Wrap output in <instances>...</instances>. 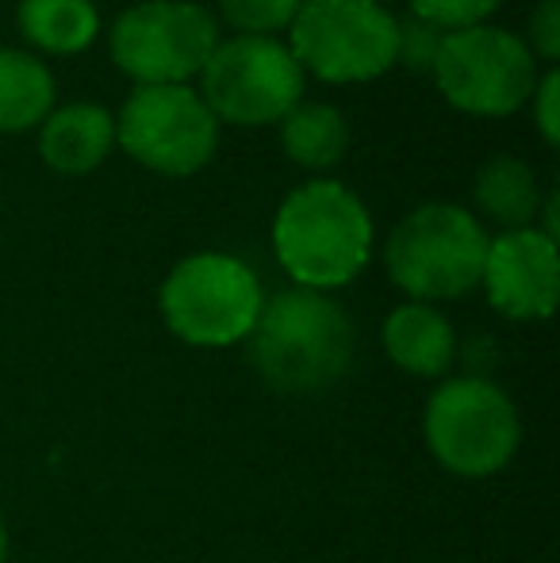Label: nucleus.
<instances>
[{"mask_svg":"<svg viewBox=\"0 0 560 563\" xmlns=\"http://www.w3.org/2000/svg\"><path fill=\"white\" fill-rule=\"evenodd\" d=\"M358 327L338 299L288 288L262 303L246 338L250 368L265 387L284 395H319L350 372Z\"/></svg>","mask_w":560,"mask_h":563,"instance_id":"nucleus-1","label":"nucleus"},{"mask_svg":"<svg viewBox=\"0 0 560 563\" xmlns=\"http://www.w3.org/2000/svg\"><path fill=\"white\" fill-rule=\"evenodd\" d=\"M273 253L296 288L330 296L358 280L373 257L369 208L342 180H307L273 216Z\"/></svg>","mask_w":560,"mask_h":563,"instance_id":"nucleus-2","label":"nucleus"},{"mask_svg":"<svg viewBox=\"0 0 560 563\" xmlns=\"http://www.w3.org/2000/svg\"><path fill=\"white\" fill-rule=\"evenodd\" d=\"M422 445L457 479H492L523 445V418L487 376H446L426 399Z\"/></svg>","mask_w":560,"mask_h":563,"instance_id":"nucleus-3","label":"nucleus"},{"mask_svg":"<svg viewBox=\"0 0 560 563\" xmlns=\"http://www.w3.org/2000/svg\"><path fill=\"white\" fill-rule=\"evenodd\" d=\"M487 230L461 203H419L392 227L384 268L415 303H446L480 288L487 257Z\"/></svg>","mask_w":560,"mask_h":563,"instance_id":"nucleus-4","label":"nucleus"},{"mask_svg":"<svg viewBox=\"0 0 560 563\" xmlns=\"http://www.w3.org/2000/svg\"><path fill=\"white\" fill-rule=\"evenodd\" d=\"M265 291L257 273L231 253H193L177 261L157 291L162 322L193 349H227L250 338Z\"/></svg>","mask_w":560,"mask_h":563,"instance_id":"nucleus-5","label":"nucleus"},{"mask_svg":"<svg viewBox=\"0 0 560 563\" xmlns=\"http://www.w3.org/2000/svg\"><path fill=\"white\" fill-rule=\"evenodd\" d=\"M284 46L327 85L373 81L396 66V15L376 0H304Z\"/></svg>","mask_w":560,"mask_h":563,"instance_id":"nucleus-6","label":"nucleus"},{"mask_svg":"<svg viewBox=\"0 0 560 563\" xmlns=\"http://www.w3.org/2000/svg\"><path fill=\"white\" fill-rule=\"evenodd\" d=\"M430 74L438 77V92L457 112L480 119L515 115L523 104H530L541 77L526 38L492 23L449 31Z\"/></svg>","mask_w":560,"mask_h":563,"instance_id":"nucleus-7","label":"nucleus"},{"mask_svg":"<svg viewBox=\"0 0 560 563\" xmlns=\"http://www.w3.org/2000/svg\"><path fill=\"white\" fill-rule=\"evenodd\" d=\"M219 46V20L193 0H142L108 27V54L139 85H185Z\"/></svg>","mask_w":560,"mask_h":563,"instance_id":"nucleus-8","label":"nucleus"},{"mask_svg":"<svg viewBox=\"0 0 560 563\" xmlns=\"http://www.w3.org/2000/svg\"><path fill=\"white\" fill-rule=\"evenodd\" d=\"M200 100L216 123L270 126L304 100V69L281 38H219L200 69Z\"/></svg>","mask_w":560,"mask_h":563,"instance_id":"nucleus-9","label":"nucleus"},{"mask_svg":"<svg viewBox=\"0 0 560 563\" xmlns=\"http://www.w3.org/2000/svg\"><path fill=\"white\" fill-rule=\"evenodd\" d=\"M116 146L162 177H193L216 157L219 123L188 85H139L116 115Z\"/></svg>","mask_w":560,"mask_h":563,"instance_id":"nucleus-10","label":"nucleus"},{"mask_svg":"<svg viewBox=\"0 0 560 563\" xmlns=\"http://www.w3.org/2000/svg\"><path fill=\"white\" fill-rule=\"evenodd\" d=\"M487 303L510 322H546L557 311L560 257L557 242L538 227L503 230L487 242L484 273H480Z\"/></svg>","mask_w":560,"mask_h":563,"instance_id":"nucleus-11","label":"nucleus"},{"mask_svg":"<svg viewBox=\"0 0 560 563\" xmlns=\"http://www.w3.org/2000/svg\"><path fill=\"white\" fill-rule=\"evenodd\" d=\"M388 361L415 379H446L457 364V330L438 307L407 303L392 307L381 327Z\"/></svg>","mask_w":560,"mask_h":563,"instance_id":"nucleus-12","label":"nucleus"},{"mask_svg":"<svg viewBox=\"0 0 560 563\" xmlns=\"http://www.w3.org/2000/svg\"><path fill=\"white\" fill-rule=\"evenodd\" d=\"M116 150V115L89 100L54 108L39 123V154L62 177H85Z\"/></svg>","mask_w":560,"mask_h":563,"instance_id":"nucleus-13","label":"nucleus"},{"mask_svg":"<svg viewBox=\"0 0 560 563\" xmlns=\"http://www.w3.org/2000/svg\"><path fill=\"white\" fill-rule=\"evenodd\" d=\"M472 200H476L480 216L499 223L503 230H523L534 227V219H538L541 188L530 162L515 154H492L476 169Z\"/></svg>","mask_w":560,"mask_h":563,"instance_id":"nucleus-14","label":"nucleus"},{"mask_svg":"<svg viewBox=\"0 0 560 563\" xmlns=\"http://www.w3.org/2000/svg\"><path fill=\"white\" fill-rule=\"evenodd\" d=\"M15 23L43 54H81L100 35V12L92 0H20Z\"/></svg>","mask_w":560,"mask_h":563,"instance_id":"nucleus-15","label":"nucleus"},{"mask_svg":"<svg viewBox=\"0 0 560 563\" xmlns=\"http://www.w3.org/2000/svg\"><path fill=\"white\" fill-rule=\"evenodd\" d=\"M54 112V74L43 58L0 46V131H28Z\"/></svg>","mask_w":560,"mask_h":563,"instance_id":"nucleus-16","label":"nucleus"},{"mask_svg":"<svg viewBox=\"0 0 560 563\" xmlns=\"http://www.w3.org/2000/svg\"><path fill=\"white\" fill-rule=\"evenodd\" d=\"M281 146L304 169H334L350 150V123L334 104H304L299 100L288 115L281 119Z\"/></svg>","mask_w":560,"mask_h":563,"instance_id":"nucleus-17","label":"nucleus"},{"mask_svg":"<svg viewBox=\"0 0 560 563\" xmlns=\"http://www.w3.org/2000/svg\"><path fill=\"white\" fill-rule=\"evenodd\" d=\"M304 0H219V15L231 23L239 35H265L277 38L288 31Z\"/></svg>","mask_w":560,"mask_h":563,"instance_id":"nucleus-18","label":"nucleus"},{"mask_svg":"<svg viewBox=\"0 0 560 563\" xmlns=\"http://www.w3.org/2000/svg\"><path fill=\"white\" fill-rule=\"evenodd\" d=\"M441 43H446V31L433 27V23L422 20V15H415L411 8H407L404 15H396V62L399 66L415 69V74H426V69H433V62H438Z\"/></svg>","mask_w":560,"mask_h":563,"instance_id":"nucleus-19","label":"nucleus"},{"mask_svg":"<svg viewBox=\"0 0 560 563\" xmlns=\"http://www.w3.org/2000/svg\"><path fill=\"white\" fill-rule=\"evenodd\" d=\"M499 4L503 0H407V8H411L415 15L430 20L433 27H441L446 35L449 31L476 27V23H484Z\"/></svg>","mask_w":560,"mask_h":563,"instance_id":"nucleus-20","label":"nucleus"},{"mask_svg":"<svg viewBox=\"0 0 560 563\" xmlns=\"http://www.w3.org/2000/svg\"><path fill=\"white\" fill-rule=\"evenodd\" d=\"M530 54L549 66L560 58V0H541L530 12Z\"/></svg>","mask_w":560,"mask_h":563,"instance_id":"nucleus-21","label":"nucleus"},{"mask_svg":"<svg viewBox=\"0 0 560 563\" xmlns=\"http://www.w3.org/2000/svg\"><path fill=\"white\" fill-rule=\"evenodd\" d=\"M557 97H560V74H557V69H549V74L538 77V85H534V97H530L534 123H538L546 146H557V142H560V108H557Z\"/></svg>","mask_w":560,"mask_h":563,"instance_id":"nucleus-22","label":"nucleus"},{"mask_svg":"<svg viewBox=\"0 0 560 563\" xmlns=\"http://www.w3.org/2000/svg\"><path fill=\"white\" fill-rule=\"evenodd\" d=\"M8 552H12V537H8V521L0 518V563H8Z\"/></svg>","mask_w":560,"mask_h":563,"instance_id":"nucleus-23","label":"nucleus"},{"mask_svg":"<svg viewBox=\"0 0 560 563\" xmlns=\"http://www.w3.org/2000/svg\"><path fill=\"white\" fill-rule=\"evenodd\" d=\"M376 4H384V8H388V4H396V0H376Z\"/></svg>","mask_w":560,"mask_h":563,"instance_id":"nucleus-24","label":"nucleus"}]
</instances>
